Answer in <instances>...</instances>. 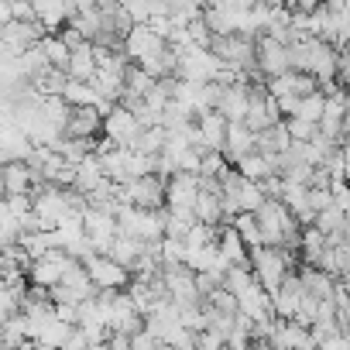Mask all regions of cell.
Masks as SVG:
<instances>
[{
    "label": "cell",
    "instance_id": "6da1fadb",
    "mask_svg": "<svg viewBox=\"0 0 350 350\" xmlns=\"http://www.w3.org/2000/svg\"><path fill=\"white\" fill-rule=\"evenodd\" d=\"M251 271H254L258 285H261L268 295H275V292L285 285V278H288L292 271H299V268H295V254H292V251L258 247V251H251Z\"/></svg>",
    "mask_w": 350,
    "mask_h": 350
},
{
    "label": "cell",
    "instance_id": "7a4b0ae2",
    "mask_svg": "<svg viewBox=\"0 0 350 350\" xmlns=\"http://www.w3.org/2000/svg\"><path fill=\"white\" fill-rule=\"evenodd\" d=\"M120 200L137 206V210H151V213L168 210V183L158 179V175H144V179L120 189Z\"/></svg>",
    "mask_w": 350,
    "mask_h": 350
},
{
    "label": "cell",
    "instance_id": "3957f363",
    "mask_svg": "<svg viewBox=\"0 0 350 350\" xmlns=\"http://www.w3.org/2000/svg\"><path fill=\"white\" fill-rule=\"evenodd\" d=\"M179 79L183 83H217V76L224 72V62L210 52V49H186L179 52Z\"/></svg>",
    "mask_w": 350,
    "mask_h": 350
},
{
    "label": "cell",
    "instance_id": "277c9868",
    "mask_svg": "<svg viewBox=\"0 0 350 350\" xmlns=\"http://www.w3.org/2000/svg\"><path fill=\"white\" fill-rule=\"evenodd\" d=\"M86 271H90V278L100 292H127L131 282H134V275L127 268H120L113 258H100V254H93L86 261Z\"/></svg>",
    "mask_w": 350,
    "mask_h": 350
},
{
    "label": "cell",
    "instance_id": "5b68a950",
    "mask_svg": "<svg viewBox=\"0 0 350 350\" xmlns=\"http://www.w3.org/2000/svg\"><path fill=\"white\" fill-rule=\"evenodd\" d=\"M103 134H107L117 148H134L137 137L144 134V127H141V120H137L134 110H127V107H113L110 117L103 120Z\"/></svg>",
    "mask_w": 350,
    "mask_h": 350
},
{
    "label": "cell",
    "instance_id": "8992f818",
    "mask_svg": "<svg viewBox=\"0 0 350 350\" xmlns=\"http://www.w3.org/2000/svg\"><path fill=\"white\" fill-rule=\"evenodd\" d=\"M258 72L265 79H278L285 72H292V59H288V45H282L271 35L258 38Z\"/></svg>",
    "mask_w": 350,
    "mask_h": 350
},
{
    "label": "cell",
    "instance_id": "52a82bcc",
    "mask_svg": "<svg viewBox=\"0 0 350 350\" xmlns=\"http://www.w3.org/2000/svg\"><path fill=\"white\" fill-rule=\"evenodd\" d=\"M161 49H168V42L151 28V25H134V31L127 35V42H124V55L134 62V66H141V62H148L151 55H158Z\"/></svg>",
    "mask_w": 350,
    "mask_h": 350
},
{
    "label": "cell",
    "instance_id": "ba28073f",
    "mask_svg": "<svg viewBox=\"0 0 350 350\" xmlns=\"http://www.w3.org/2000/svg\"><path fill=\"white\" fill-rule=\"evenodd\" d=\"M69 261H72V258L59 247V251H52V254H45L42 261L31 265L28 282H31V285H42V288H55V285H62V275H66Z\"/></svg>",
    "mask_w": 350,
    "mask_h": 350
},
{
    "label": "cell",
    "instance_id": "9c48e42d",
    "mask_svg": "<svg viewBox=\"0 0 350 350\" xmlns=\"http://www.w3.org/2000/svg\"><path fill=\"white\" fill-rule=\"evenodd\" d=\"M144 329V316L137 312L131 292H120L117 302L110 306V333H124V336H137Z\"/></svg>",
    "mask_w": 350,
    "mask_h": 350
},
{
    "label": "cell",
    "instance_id": "30bf717a",
    "mask_svg": "<svg viewBox=\"0 0 350 350\" xmlns=\"http://www.w3.org/2000/svg\"><path fill=\"white\" fill-rule=\"evenodd\" d=\"M196 200H200V179L179 172L168 183V210L172 213H196Z\"/></svg>",
    "mask_w": 350,
    "mask_h": 350
},
{
    "label": "cell",
    "instance_id": "8fae6325",
    "mask_svg": "<svg viewBox=\"0 0 350 350\" xmlns=\"http://www.w3.org/2000/svg\"><path fill=\"white\" fill-rule=\"evenodd\" d=\"M306 299V288H302V278H299V271H292L288 278H285V285L271 295V312L278 316V319H295V312H299V302Z\"/></svg>",
    "mask_w": 350,
    "mask_h": 350
},
{
    "label": "cell",
    "instance_id": "7c38bea8",
    "mask_svg": "<svg viewBox=\"0 0 350 350\" xmlns=\"http://www.w3.org/2000/svg\"><path fill=\"white\" fill-rule=\"evenodd\" d=\"M196 127H200V137H203V151H224V144H227V131H230V120H227L220 110L200 113V117H196Z\"/></svg>",
    "mask_w": 350,
    "mask_h": 350
},
{
    "label": "cell",
    "instance_id": "4fadbf2b",
    "mask_svg": "<svg viewBox=\"0 0 350 350\" xmlns=\"http://www.w3.org/2000/svg\"><path fill=\"white\" fill-rule=\"evenodd\" d=\"M247 103H251V86H247V83H234V86L224 90L217 110H220L230 124H244V120H247Z\"/></svg>",
    "mask_w": 350,
    "mask_h": 350
},
{
    "label": "cell",
    "instance_id": "5bb4252c",
    "mask_svg": "<svg viewBox=\"0 0 350 350\" xmlns=\"http://www.w3.org/2000/svg\"><path fill=\"white\" fill-rule=\"evenodd\" d=\"M103 113L96 107H79L72 110V120L66 127V137H79V141H93L96 134H103Z\"/></svg>",
    "mask_w": 350,
    "mask_h": 350
},
{
    "label": "cell",
    "instance_id": "9a60e30c",
    "mask_svg": "<svg viewBox=\"0 0 350 350\" xmlns=\"http://www.w3.org/2000/svg\"><path fill=\"white\" fill-rule=\"evenodd\" d=\"M0 183H4V196H31L35 193V175L25 161H11L0 172Z\"/></svg>",
    "mask_w": 350,
    "mask_h": 350
},
{
    "label": "cell",
    "instance_id": "2e32d148",
    "mask_svg": "<svg viewBox=\"0 0 350 350\" xmlns=\"http://www.w3.org/2000/svg\"><path fill=\"white\" fill-rule=\"evenodd\" d=\"M258 151V134L247 127V124H230V131H227V144H224V154L237 165L241 158H247V154H254Z\"/></svg>",
    "mask_w": 350,
    "mask_h": 350
},
{
    "label": "cell",
    "instance_id": "e0dca14e",
    "mask_svg": "<svg viewBox=\"0 0 350 350\" xmlns=\"http://www.w3.org/2000/svg\"><path fill=\"white\" fill-rule=\"evenodd\" d=\"M35 14H38V25L49 35H62L69 28V4H62V0H38Z\"/></svg>",
    "mask_w": 350,
    "mask_h": 350
},
{
    "label": "cell",
    "instance_id": "ac0fdd59",
    "mask_svg": "<svg viewBox=\"0 0 350 350\" xmlns=\"http://www.w3.org/2000/svg\"><path fill=\"white\" fill-rule=\"evenodd\" d=\"M220 254H224L234 268H251V247H247L244 237L234 230V224L220 227Z\"/></svg>",
    "mask_w": 350,
    "mask_h": 350
},
{
    "label": "cell",
    "instance_id": "d6986e66",
    "mask_svg": "<svg viewBox=\"0 0 350 350\" xmlns=\"http://www.w3.org/2000/svg\"><path fill=\"white\" fill-rule=\"evenodd\" d=\"M299 278H302V288L323 302H329L336 295V278L326 275L323 268H312V265H299Z\"/></svg>",
    "mask_w": 350,
    "mask_h": 350
},
{
    "label": "cell",
    "instance_id": "ffe728a7",
    "mask_svg": "<svg viewBox=\"0 0 350 350\" xmlns=\"http://www.w3.org/2000/svg\"><path fill=\"white\" fill-rule=\"evenodd\" d=\"M237 302H241V312H244L251 323H265V319L275 316V312H271V295H268L261 285H251Z\"/></svg>",
    "mask_w": 350,
    "mask_h": 350
},
{
    "label": "cell",
    "instance_id": "44dd1931",
    "mask_svg": "<svg viewBox=\"0 0 350 350\" xmlns=\"http://www.w3.org/2000/svg\"><path fill=\"white\" fill-rule=\"evenodd\" d=\"M96 72H100V66H96V49L86 42L83 49H76V52H72L69 79H76V83H93V79H96Z\"/></svg>",
    "mask_w": 350,
    "mask_h": 350
},
{
    "label": "cell",
    "instance_id": "7402d4cb",
    "mask_svg": "<svg viewBox=\"0 0 350 350\" xmlns=\"http://www.w3.org/2000/svg\"><path fill=\"white\" fill-rule=\"evenodd\" d=\"M141 254H144V241L120 234V237H117V244H113V254H110V258H113V261H117L120 268H127V271L134 275V268H137Z\"/></svg>",
    "mask_w": 350,
    "mask_h": 350
},
{
    "label": "cell",
    "instance_id": "603a6c76",
    "mask_svg": "<svg viewBox=\"0 0 350 350\" xmlns=\"http://www.w3.org/2000/svg\"><path fill=\"white\" fill-rule=\"evenodd\" d=\"M237 172L244 175V179H251V183H265V179H271L275 175V165H271V158L268 154H261V151H254V154H247V158H241L237 161Z\"/></svg>",
    "mask_w": 350,
    "mask_h": 350
},
{
    "label": "cell",
    "instance_id": "cb8c5ba5",
    "mask_svg": "<svg viewBox=\"0 0 350 350\" xmlns=\"http://www.w3.org/2000/svg\"><path fill=\"white\" fill-rule=\"evenodd\" d=\"M62 100H66L72 110H79V107H96V110H100V107L107 103V100H100V93L93 90V83H76V79H69Z\"/></svg>",
    "mask_w": 350,
    "mask_h": 350
},
{
    "label": "cell",
    "instance_id": "d4e9b609",
    "mask_svg": "<svg viewBox=\"0 0 350 350\" xmlns=\"http://www.w3.org/2000/svg\"><path fill=\"white\" fill-rule=\"evenodd\" d=\"M59 154L66 158V165L79 168L90 154H96V141H79V137H62L59 144Z\"/></svg>",
    "mask_w": 350,
    "mask_h": 350
},
{
    "label": "cell",
    "instance_id": "484cf974",
    "mask_svg": "<svg viewBox=\"0 0 350 350\" xmlns=\"http://www.w3.org/2000/svg\"><path fill=\"white\" fill-rule=\"evenodd\" d=\"M42 52L49 55V62H52V69H62V72H69V62H72V49L59 38V35H49V38H42Z\"/></svg>",
    "mask_w": 350,
    "mask_h": 350
},
{
    "label": "cell",
    "instance_id": "4316f807",
    "mask_svg": "<svg viewBox=\"0 0 350 350\" xmlns=\"http://www.w3.org/2000/svg\"><path fill=\"white\" fill-rule=\"evenodd\" d=\"M326 244H329L326 234H319L316 227H306V230H302V261L316 268L319 258H323V251H326Z\"/></svg>",
    "mask_w": 350,
    "mask_h": 350
},
{
    "label": "cell",
    "instance_id": "83f0119b",
    "mask_svg": "<svg viewBox=\"0 0 350 350\" xmlns=\"http://www.w3.org/2000/svg\"><path fill=\"white\" fill-rule=\"evenodd\" d=\"M347 227H350V220H347V213H343V210H336V206L316 217V230H319V234H326V237H343V234H347Z\"/></svg>",
    "mask_w": 350,
    "mask_h": 350
},
{
    "label": "cell",
    "instance_id": "f1b7e54d",
    "mask_svg": "<svg viewBox=\"0 0 350 350\" xmlns=\"http://www.w3.org/2000/svg\"><path fill=\"white\" fill-rule=\"evenodd\" d=\"M234 230L244 237V244H247L251 251L265 247V237H261V227H258V217H254V213H241V217L234 220Z\"/></svg>",
    "mask_w": 350,
    "mask_h": 350
},
{
    "label": "cell",
    "instance_id": "f546056e",
    "mask_svg": "<svg viewBox=\"0 0 350 350\" xmlns=\"http://www.w3.org/2000/svg\"><path fill=\"white\" fill-rule=\"evenodd\" d=\"M251 285H258V278H254V271H251V268H230V271H227V278H224V288H227L230 295H237V299H241Z\"/></svg>",
    "mask_w": 350,
    "mask_h": 350
},
{
    "label": "cell",
    "instance_id": "4dcf8cb0",
    "mask_svg": "<svg viewBox=\"0 0 350 350\" xmlns=\"http://www.w3.org/2000/svg\"><path fill=\"white\" fill-rule=\"evenodd\" d=\"M230 172V158L224 151H203V175L206 179H224Z\"/></svg>",
    "mask_w": 350,
    "mask_h": 350
},
{
    "label": "cell",
    "instance_id": "1f68e13d",
    "mask_svg": "<svg viewBox=\"0 0 350 350\" xmlns=\"http://www.w3.org/2000/svg\"><path fill=\"white\" fill-rule=\"evenodd\" d=\"M165 347H172V350H200V333L189 329V326H175L172 336L165 340Z\"/></svg>",
    "mask_w": 350,
    "mask_h": 350
},
{
    "label": "cell",
    "instance_id": "d6a6232c",
    "mask_svg": "<svg viewBox=\"0 0 350 350\" xmlns=\"http://www.w3.org/2000/svg\"><path fill=\"white\" fill-rule=\"evenodd\" d=\"M323 113H326V96H323V93L306 96V100H302V107H299V117H302V120H309V124H319V120H323Z\"/></svg>",
    "mask_w": 350,
    "mask_h": 350
},
{
    "label": "cell",
    "instance_id": "836d02e7",
    "mask_svg": "<svg viewBox=\"0 0 350 350\" xmlns=\"http://www.w3.org/2000/svg\"><path fill=\"white\" fill-rule=\"evenodd\" d=\"M186 244L183 241H161V258H165V265H186Z\"/></svg>",
    "mask_w": 350,
    "mask_h": 350
},
{
    "label": "cell",
    "instance_id": "e575fe53",
    "mask_svg": "<svg viewBox=\"0 0 350 350\" xmlns=\"http://www.w3.org/2000/svg\"><path fill=\"white\" fill-rule=\"evenodd\" d=\"M309 206H312L316 217L333 210V189H309Z\"/></svg>",
    "mask_w": 350,
    "mask_h": 350
},
{
    "label": "cell",
    "instance_id": "d590c367",
    "mask_svg": "<svg viewBox=\"0 0 350 350\" xmlns=\"http://www.w3.org/2000/svg\"><path fill=\"white\" fill-rule=\"evenodd\" d=\"M131 350H165V343L151 329H141L137 336H131Z\"/></svg>",
    "mask_w": 350,
    "mask_h": 350
},
{
    "label": "cell",
    "instance_id": "8d00e7d4",
    "mask_svg": "<svg viewBox=\"0 0 350 350\" xmlns=\"http://www.w3.org/2000/svg\"><path fill=\"white\" fill-rule=\"evenodd\" d=\"M124 11L134 25H151V4H144V0H131V4H124Z\"/></svg>",
    "mask_w": 350,
    "mask_h": 350
},
{
    "label": "cell",
    "instance_id": "74e56055",
    "mask_svg": "<svg viewBox=\"0 0 350 350\" xmlns=\"http://www.w3.org/2000/svg\"><path fill=\"white\" fill-rule=\"evenodd\" d=\"M319 350H350V336L347 333H340V336H333V340H326Z\"/></svg>",
    "mask_w": 350,
    "mask_h": 350
},
{
    "label": "cell",
    "instance_id": "f35d334b",
    "mask_svg": "<svg viewBox=\"0 0 350 350\" xmlns=\"http://www.w3.org/2000/svg\"><path fill=\"white\" fill-rule=\"evenodd\" d=\"M110 350H131V336L113 333V336H110Z\"/></svg>",
    "mask_w": 350,
    "mask_h": 350
},
{
    "label": "cell",
    "instance_id": "ab89813d",
    "mask_svg": "<svg viewBox=\"0 0 350 350\" xmlns=\"http://www.w3.org/2000/svg\"><path fill=\"white\" fill-rule=\"evenodd\" d=\"M165 350H172V347H165Z\"/></svg>",
    "mask_w": 350,
    "mask_h": 350
}]
</instances>
